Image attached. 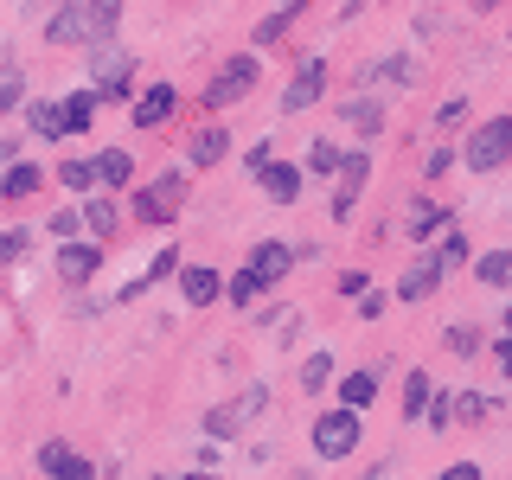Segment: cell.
<instances>
[{"instance_id":"obj_20","label":"cell","mask_w":512,"mask_h":480,"mask_svg":"<svg viewBox=\"0 0 512 480\" xmlns=\"http://www.w3.org/2000/svg\"><path fill=\"white\" fill-rule=\"evenodd\" d=\"M429 397H436V391H429V372H410L404 378V416H429V410H436Z\"/></svg>"},{"instance_id":"obj_16","label":"cell","mask_w":512,"mask_h":480,"mask_svg":"<svg viewBox=\"0 0 512 480\" xmlns=\"http://www.w3.org/2000/svg\"><path fill=\"white\" fill-rule=\"evenodd\" d=\"M372 397H378V378H372V372H346V378H340V410H359V416H365V404H372Z\"/></svg>"},{"instance_id":"obj_38","label":"cell","mask_w":512,"mask_h":480,"mask_svg":"<svg viewBox=\"0 0 512 480\" xmlns=\"http://www.w3.org/2000/svg\"><path fill=\"white\" fill-rule=\"evenodd\" d=\"M442 480H480V468H474V461H461V468H448Z\"/></svg>"},{"instance_id":"obj_15","label":"cell","mask_w":512,"mask_h":480,"mask_svg":"<svg viewBox=\"0 0 512 480\" xmlns=\"http://www.w3.org/2000/svg\"><path fill=\"white\" fill-rule=\"evenodd\" d=\"M167 116H173V90H167V84H154V90L135 103V128H160Z\"/></svg>"},{"instance_id":"obj_14","label":"cell","mask_w":512,"mask_h":480,"mask_svg":"<svg viewBox=\"0 0 512 480\" xmlns=\"http://www.w3.org/2000/svg\"><path fill=\"white\" fill-rule=\"evenodd\" d=\"M288 263H295V250H288V244H256L244 269H250V276H263V282H276Z\"/></svg>"},{"instance_id":"obj_10","label":"cell","mask_w":512,"mask_h":480,"mask_svg":"<svg viewBox=\"0 0 512 480\" xmlns=\"http://www.w3.org/2000/svg\"><path fill=\"white\" fill-rule=\"evenodd\" d=\"M365 180H372V160H365V154H346V167H340V199H333V218H352V192H359Z\"/></svg>"},{"instance_id":"obj_29","label":"cell","mask_w":512,"mask_h":480,"mask_svg":"<svg viewBox=\"0 0 512 480\" xmlns=\"http://www.w3.org/2000/svg\"><path fill=\"white\" fill-rule=\"evenodd\" d=\"M135 218H148V224H167V218H173V199H154V192H141V199H135Z\"/></svg>"},{"instance_id":"obj_2","label":"cell","mask_w":512,"mask_h":480,"mask_svg":"<svg viewBox=\"0 0 512 480\" xmlns=\"http://www.w3.org/2000/svg\"><path fill=\"white\" fill-rule=\"evenodd\" d=\"M506 154H512V116H493V122H480L474 135H468V148H461V160H468L474 173H493V167H506Z\"/></svg>"},{"instance_id":"obj_31","label":"cell","mask_w":512,"mask_h":480,"mask_svg":"<svg viewBox=\"0 0 512 480\" xmlns=\"http://www.w3.org/2000/svg\"><path fill=\"white\" fill-rule=\"evenodd\" d=\"M340 167H346V154H340V148H327V141H320V148L308 154V173H340Z\"/></svg>"},{"instance_id":"obj_17","label":"cell","mask_w":512,"mask_h":480,"mask_svg":"<svg viewBox=\"0 0 512 480\" xmlns=\"http://www.w3.org/2000/svg\"><path fill=\"white\" fill-rule=\"evenodd\" d=\"M263 192H269L276 205H295V199H301V167H269V173H263Z\"/></svg>"},{"instance_id":"obj_13","label":"cell","mask_w":512,"mask_h":480,"mask_svg":"<svg viewBox=\"0 0 512 480\" xmlns=\"http://www.w3.org/2000/svg\"><path fill=\"white\" fill-rule=\"evenodd\" d=\"M96 263H103V244H71V250H58V276H64V282H84Z\"/></svg>"},{"instance_id":"obj_25","label":"cell","mask_w":512,"mask_h":480,"mask_svg":"<svg viewBox=\"0 0 512 480\" xmlns=\"http://www.w3.org/2000/svg\"><path fill=\"white\" fill-rule=\"evenodd\" d=\"M436 224H442V212H436L429 199H416V205H410V244H423V237L436 231Z\"/></svg>"},{"instance_id":"obj_5","label":"cell","mask_w":512,"mask_h":480,"mask_svg":"<svg viewBox=\"0 0 512 480\" xmlns=\"http://www.w3.org/2000/svg\"><path fill=\"white\" fill-rule=\"evenodd\" d=\"M256 84V58L244 52V58H231V64H224V71L212 77V90H205V103H212V109H224V103H237V96H244Z\"/></svg>"},{"instance_id":"obj_37","label":"cell","mask_w":512,"mask_h":480,"mask_svg":"<svg viewBox=\"0 0 512 480\" xmlns=\"http://www.w3.org/2000/svg\"><path fill=\"white\" fill-rule=\"evenodd\" d=\"M493 359H500V372L512 378V333H506V340H500V346H493Z\"/></svg>"},{"instance_id":"obj_4","label":"cell","mask_w":512,"mask_h":480,"mask_svg":"<svg viewBox=\"0 0 512 480\" xmlns=\"http://www.w3.org/2000/svg\"><path fill=\"white\" fill-rule=\"evenodd\" d=\"M263 404H269V391L256 384V391H244L237 404H218L212 416H205V436H237V429L250 423V416H263Z\"/></svg>"},{"instance_id":"obj_40","label":"cell","mask_w":512,"mask_h":480,"mask_svg":"<svg viewBox=\"0 0 512 480\" xmlns=\"http://www.w3.org/2000/svg\"><path fill=\"white\" fill-rule=\"evenodd\" d=\"M506 333H512V314H506Z\"/></svg>"},{"instance_id":"obj_30","label":"cell","mask_w":512,"mask_h":480,"mask_svg":"<svg viewBox=\"0 0 512 480\" xmlns=\"http://www.w3.org/2000/svg\"><path fill=\"white\" fill-rule=\"evenodd\" d=\"M58 180L71 186V192H84V186H96V167H84V160H64V167H58Z\"/></svg>"},{"instance_id":"obj_24","label":"cell","mask_w":512,"mask_h":480,"mask_svg":"<svg viewBox=\"0 0 512 480\" xmlns=\"http://www.w3.org/2000/svg\"><path fill=\"white\" fill-rule=\"evenodd\" d=\"M0 192H7V199H32V192H39V167H26V160L7 167V186H0Z\"/></svg>"},{"instance_id":"obj_9","label":"cell","mask_w":512,"mask_h":480,"mask_svg":"<svg viewBox=\"0 0 512 480\" xmlns=\"http://www.w3.org/2000/svg\"><path fill=\"white\" fill-rule=\"evenodd\" d=\"M39 468L52 474V480H90V461L71 455L64 442H45V448H39Z\"/></svg>"},{"instance_id":"obj_6","label":"cell","mask_w":512,"mask_h":480,"mask_svg":"<svg viewBox=\"0 0 512 480\" xmlns=\"http://www.w3.org/2000/svg\"><path fill=\"white\" fill-rule=\"evenodd\" d=\"M224 148H231V135H224L218 122H199V128H192V141H186V160H192V167H218Z\"/></svg>"},{"instance_id":"obj_22","label":"cell","mask_w":512,"mask_h":480,"mask_svg":"<svg viewBox=\"0 0 512 480\" xmlns=\"http://www.w3.org/2000/svg\"><path fill=\"white\" fill-rule=\"evenodd\" d=\"M263 276H250V269H237V276H231V288H224V301H237V308H256V295H263Z\"/></svg>"},{"instance_id":"obj_35","label":"cell","mask_w":512,"mask_h":480,"mask_svg":"<svg viewBox=\"0 0 512 480\" xmlns=\"http://www.w3.org/2000/svg\"><path fill=\"white\" fill-rule=\"evenodd\" d=\"M333 372H327V359H320V352H314V359L308 365H301V384H308V391H320V384H327Z\"/></svg>"},{"instance_id":"obj_28","label":"cell","mask_w":512,"mask_h":480,"mask_svg":"<svg viewBox=\"0 0 512 480\" xmlns=\"http://www.w3.org/2000/svg\"><path fill=\"white\" fill-rule=\"evenodd\" d=\"M474 269H480V282H506V276H512V250H493V256H480Z\"/></svg>"},{"instance_id":"obj_23","label":"cell","mask_w":512,"mask_h":480,"mask_svg":"<svg viewBox=\"0 0 512 480\" xmlns=\"http://www.w3.org/2000/svg\"><path fill=\"white\" fill-rule=\"evenodd\" d=\"M90 116H96V90H77L71 103H64V128H71V135H84Z\"/></svg>"},{"instance_id":"obj_12","label":"cell","mask_w":512,"mask_h":480,"mask_svg":"<svg viewBox=\"0 0 512 480\" xmlns=\"http://www.w3.org/2000/svg\"><path fill=\"white\" fill-rule=\"evenodd\" d=\"M180 288H186V301H192V308H205V301H218L231 282H224L218 269H180Z\"/></svg>"},{"instance_id":"obj_39","label":"cell","mask_w":512,"mask_h":480,"mask_svg":"<svg viewBox=\"0 0 512 480\" xmlns=\"http://www.w3.org/2000/svg\"><path fill=\"white\" fill-rule=\"evenodd\" d=\"M192 480H212V474H192Z\"/></svg>"},{"instance_id":"obj_18","label":"cell","mask_w":512,"mask_h":480,"mask_svg":"<svg viewBox=\"0 0 512 480\" xmlns=\"http://www.w3.org/2000/svg\"><path fill=\"white\" fill-rule=\"evenodd\" d=\"M90 167H96V186H128V173H135V160H128L122 148H109V154H96Z\"/></svg>"},{"instance_id":"obj_33","label":"cell","mask_w":512,"mask_h":480,"mask_svg":"<svg viewBox=\"0 0 512 480\" xmlns=\"http://www.w3.org/2000/svg\"><path fill=\"white\" fill-rule=\"evenodd\" d=\"M346 122H352V128H365V135H372V128H378V103H346Z\"/></svg>"},{"instance_id":"obj_27","label":"cell","mask_w":512,"mask_h":480,"mask_svg":"<svg viewBox=\"0 0 512 480\" xmlns=\"http://www.w3.org/2000/svg\"><path fill=\"white\" fill-rule=\"evenodd\" d=\"M295 13H301V7H276V13H269L263 26H256V45H276L282 32H288V20H295Z\"/></svg>"},{"instance_id":"obj_21","label":"cell","mask_w":512,"mask_h":480,"mask_svg":"<svg viewBox=\"0 0 512 480\" xmlns=\"http://www.w3.org/2000/svg\"><path fill=\"white\" fill-rule=\"evenodd\" d=\"M436 263H442V269H461V263H468V237H461V224H448V231H442Z\"/></svg>"},{"instance_id":"obj_1","label":"cell","mask_w":512,"mask_h":480,"mask_svg":"<svg viewBox=\"0 0 512 480\" xmlns=\"http://www.w3.org/2000/svg\"><path fill=\"white\" fill-rule=\"evenodd\" d=\"M116 20H122V7H109V0H71V7H52L45 39L52 45H109Z\"/></svg>"},{"instance_id":"obj_19","label":"cell","mask_w":512,"mask_h":480,"mask_svg":"<svg viewBox=\"0 0 512 480\" xmlns=\"http://www.w3.org/2000/svg\"><path fill=\"white\" fill-rule=\"evenodd\" d=\"M26 122H32V135H52V141H58V135H71L58 103H32V109H26Z\"/></svg>"},{"instance_id":"obj_7","label":"cell","mask_w":512,"mask_h":480,"mask_svg":"<svg viewBox=\"0 0 512 480\" xmlns=\"http://www.w3.org/2000/svg\"><path fill=\"white\" fill-rule=\"evenodd\" d=\"M448 276V269L436 263V256H416V263L404 269V282H397V295H404V301H429V295H436V282Z\"/></svg>"},{"instance_id":"obj_32","label":"cell","mask_w":512,"mask_h":480,"mask_svg":"<svg viewBox=\"0 0 512 480\" xmlns=\"http://www.w3.org/2000/svg\"><path fill=\"white\" fill-rule=\"evenodd\" d=\"M20 96H26V84H20V71H13V64H7V71H0V109H13V103H20Z\"/></svg>"},{"instance_id":"obj_34","label":"cell","mask_w":512,"mask_h":480,"mask_svg":"<svg viewBox=\"0 0 512 480\" xmlns=\"http://www.w3.org/2000/svg\"><path fill=\"white\" fill-rule=\"evenodd\" d=\"M448 352H461V359H468V352H480V333H474V327H448Z\"/></svg>"},{"instance_id":"obj_11","label":"cell","mask_w":512,"mask_h":480,"mask_svg":"<svg viewBox=\"0 0 512 480\" xmlns=\"http://www.w3.org/2000/svg\"><path fill=\"white\" fill-rule=\"evenodd\" d=\"M320 84H327V64H301V71H295V84H288L282 90V109H308L314 103V96H320Z\"/></svg>"},{"instance_id":"obj_8","label":"cell","mask_w":512,"mask_h":480,"mask_svg":"<svg viewBox=\"0 0 512 480\" xmlns=\"http://www.w3.org/2000/svg\"><path fill=\"white\" fill-rule=\"evenodd\" d=\"M96 96L103 103H122L128 96V58L122 52H96Z\"/></svg>"},{"instance_id":"obj_3","label":"cell","mask_w":512,"mask_h":480,"mask_svg":"<svg viewBox=\"0 0 512 480\" xmlns=\"http://www.w3.org/2000/svg\"><path fill=\"white\" fill-rule=\"evenodd\" d=\"M352 448H359V410H327L314 423V455L340 461V455H352Z\"/></svg>"},{"instance_id":"obj_36","label":"cell","mask_w":512,"mask_h":480,"mask_svg":"<svg viewBox=\"0 0 512 480\" xmlns=\"http://www.w3.org/2000/svg\"><path fill=\"white\" fill-rule=\"evenodd\" d=\"M429 423H436V429H448V423H455V404H448V397H436V410H429Z\"/></svg>"},{"instance_id":"obj_26","label":"cell","mask_w":512,"mask_h":480,"mask_svg":"<svg viewBox=\"0 0 512 480\" xmlns=\"http://www.w3.org/2000/svg\"><path fill=\"white\" fill-rule=\"evenodd\" d=\"M84 224H90L96 237H109V231H116V205H109V199H90L84 205Z\"/></svg>"}]
</instances>
